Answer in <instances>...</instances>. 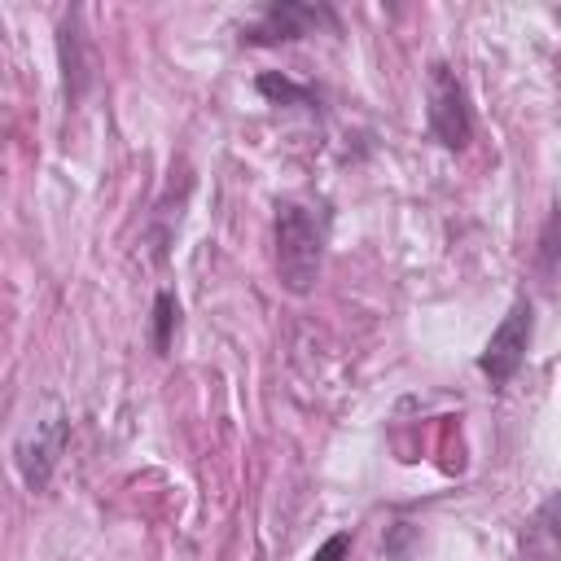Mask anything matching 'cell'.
I'll list each match as a JSON object with an SVG mask.
<instances>
[{"mask_svg": "<svg viewBox=\"0 0 561 561\" xmlns=\"http://www.w3.org/2000/svg\"><path fill=\"white\" fill-rule=\"evenodd\" d=\"M259 92H267V96H276V101H311L302 88H294L289 79H276V75H263V79H259Z\"/></svg>", "mask_w": 561, "mask_h": 561, "instance_id": "8", "label": "cell"}, {"mask_svg": "<svg viewBox=\"0 0 561 561\" xmlns=\"http://www.w3.org/2000/svg\"><path fill=\"white\" fill-rule=\"evenodd\" d=\"M272 232H276V276H280V285L289 294H307L320 276V254H324L320 224L302 206H280Z\"/></svg>", "mask_w": 561, "mask_h": 561, "instance_id": "1", "label": "cell"}, {"mask_svg": "<svg viewBox=\"0 0 561 561\" xmlns=\"http://www.w3.org/2000/svg\"><path fill=\"white\" fill-rule=\"evenodd\" d=\"M175 316H180V307H175V298H171V294H158V302H153V346H158V351H167V342H171V324H175Z\"/></svg>", "mask_w": 561, "mask_h": 561, "instance_id": "7", "label": "cell"}, {"mask_svg": "<svg viewBox=\"0 0 561 561\" xmlns=\"http://www.w3.org/2000/svg\"><path fill=\"white\" fill-rule=\"evenodd\" d=\"M425 88H430V131H434V140L447 145V149H465L469 136H473V123H469V105H465L460 79L451 75V66L434 61Z\"/></svg>", "mask_w": 561, "mask_h": 561, "instance_id": "2", "label": "cell"}, {"mask_svg": "<svg viewBox=\"0 0 561 561\" xmlns=\"http://www.w3.org/2000/svg\"><path fill=\"white\" fill-rule=\"evenodd\" d=\"M530 329H535L530 302H513L508 316H504V320L495 324V333L486 337V346H482V355H478V368H482L495 386H504V381L522 368L526 346H530Z\"/></svg>", "mask_w": 561, "mask_h": 561, "instance_id": "3", "label": "cell"}, {"mask_svg": "<svg viewBox=\"0 0 561 561\" xmlns=\"http://www.w3.org/2000/svg\"><path fill=\"white\" fill-rule=\"evenodd\" d=\"M320 22H333L329 9H311V4H272V9H263V18L245 31V39H250V44L302 39V35H311Z\"/></svg>", "mask_w": 561, "mask_h": 561, "instance_id": "5", "label": "cell"}, {"mask_svg": "<svg viewBox=\"0 0 561 561\" xmlns=\"http://www.w3.org/2000/svg\"><path fill=\"white\" fill-rule=\"evenodd\" d=\"M526 543H530V552H543V557H557V552H561V495H552V500L535 513Z\"/></svg>", "mask_w": 561, "mask_h": 561, "instance_id": "6", "label": "cell"}, {"mask_svg": "<svg viewBox=\"0 0 561 561\" xmlns=\"http://www.w3.org/2000/svg\"><path fill=\"white\" fill-rule=\"evenodd\" d=\"M346 552H351V535H346V530H337V535H333V539H329L311 561H342Z\"/></svg>", "mask_w": 561, "mask_h": 561, "instance_id": "9", "label": "cell"}, {"mask_svg": "<svg viewBox=\"0 0 561 561\" xmlns=\"http://www.w3.org/2000/svg\"><path fill=\"white\" fill-rule=\"evenodd\" d=\"M66 434H70V425L61 416H48V421H35L26 430V438L18 443V469H22V478H26L31 491H44L48 486V473H53L61 447H66Z\"/></svg>", "mask_w": 561, "mask_h": 561, "instance_id": "4", "label": "cell"}]
</instances>
